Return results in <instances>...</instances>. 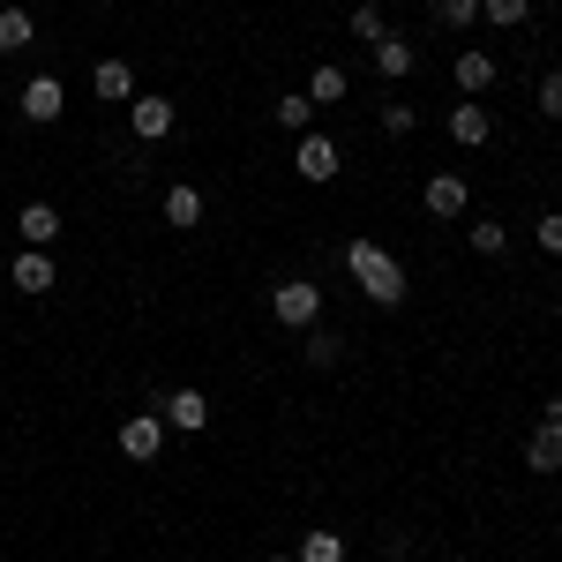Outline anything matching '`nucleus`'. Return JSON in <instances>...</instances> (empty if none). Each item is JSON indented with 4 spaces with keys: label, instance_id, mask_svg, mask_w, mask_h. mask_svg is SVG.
Returning a JSON list of instances; mask_svg holds the SVG:
<instances>
[{
    "label": "nucleus",
    "instance_id": "nucleus-7",
    "mask_svg": "<svg viewBox=\"0 0 562 562\" xmlns=\"http://www.w3.org/2000/svg\"><path fill=\"white\" fill-rule=\"evenodd\" d=\"M60 105H68L60 76H31V83H23V121H31V128H53V121H60Z\"/></svg>",
    "mask_w": 562,
    "mask_h": 562
},
{
    "label": "nucleus",
    "instance_id": "nucleus-29",
    "mask_svg": "<svg viewBox=\"0 0 562 562\" xmlns=\"http://www.w3.org/2000/svg\"><path fill=\"white\" fill-rule=\"evenodd\" d=\"M270 562H293V555H270Z\"/></svg>",
    "mask_w": 562,
    "mask_h": 562
},
{
    "label": "nucleus",
    "instance_id": "nucleus-15",
    "mask_svg": "<svg viewBox=\"0 0 562 562\" xmlns=\"http://www.w3.org/2000/svg\"><path fill=\"white\" fill-rule=\"evenodd\" d=\"M450 76H458V90H465V98H487V90H495V53H458V68H450Z\"/></svg>",
    "mask_w": 562,
    "mask_h": 562
},
{
    "label": "nucleus",
    "instance_id": "nucleus-12",
    "mask_svg": "<svg viewBox=\"0 0 562 562\" xmlns=\"http://www.w3.org/2000/svg\"><path fill=\"white\" fill-rule=\"evenodd\" d=\"M15 233H23V248H53L60 240V211L53 203H23L15 211Z\"/></svg>",
    "mask_w": 562,
    "mask_h": 562
},
{
    "label": "nucleus",
    "instance_id": "nucleus-9",
    "mask_svg": "<svg viewBox=\"0 0 562 562\" xmlns=\"http://www.w3.org/2000/svg\"><path fill=\"white\" fill-rule=\"evenodd\" d=\"M420 203H428V217H465L473 211V188H465V173H435L420 188Z\"/></svg>",
    "mask_w": 562,
    "mask_h": 562
},
{
    "label": "nucleus",
    "instance_id": "nucleus-26",
    "mask_svg": "<svg viewBox=\"0 0 562 562\" xmlns=\"http://www.w3.org/2000/svg\"><path fill=\"white\" fill-rule=\"evenodd\" d=\"M420 128V113H413V105H397V98H390L383 105V135H413Z\"/></svg>",
    "mask_w": 562,
    "mask_h": 562
},
{
    "label": "nucleus",
    "instance_id": "nucleus-18",
    "mask_svg": "<svg viewBox=\"0 0 562 562\" xmlns=\"http://www.w3.org/2000/svg\"><path fill=\"white\" fill-rule=\"evenodd\" d=\"M301 352H307V368H338V360H346V338L315 323V330H301Z\"/></svg>",
    "mask_w": 562,
    "mask_h": 562
},
{
    "label": "nucleus",
    "instance_id": "nucleus-8",
    "mask_svg": "<svg viewBox=\"0 0 562 562\" xmlns=\"http://www.w3.org/2000/svg\"><path fill=\"white\" fill-rule=\"evenodd\" d=\"M121 450H128L135 465H150V458L166 450V420H158V413H128V420H121Z\"/></svg>",
    "mask_w": 562,
    "mask_h": 562
},
{
    "label": "nucleus",
    "instance_id": "nucleus-16",
    "mask_svg": "<svg viewBox=\"0 0 562 562\" xmlns=\"http://www.w3.org/2000/svg\"><path fill=\"white\" fill-rule=\"evenodd\" d=\"M166 225H180V233H195V225H203V188H188V180H173V188H166Z\"/></svg>",
    "mask_w": 562,
    "mask_h": 562
},
{
    "label": "nucleus",
    "instance_id": "nucleus-25",
    "mask_svg": "<svg viewBox=\"0 0 562 562\" xmlns=\"http://www.w3.org/2000/svg\"><path fill=\"white\" fill-rule=\"evenodd\" d=\"M435 8V23L442 31H465V23H480V0H428Z\"/></svg>",
    "mask_w": 562,
    "mask_h": 562
},
{
    "label": "nucleus",
    "instance_id": "nucleus-17",
    "mask_svg": "<svg viewBox=\"0 0 562 562\" xmlns=\"http://www.w3.org/2000/svg\"><path fill=\"white\" fill-rule=\"evenodd\" d=\"M293 562H346V532L307 525V532H301V555H293Z\"/></svg>",
    "mask_w": 562,
    "mask_h": 562
},
{
    "label": "nucleus",
    "instance_id": "nucleus-11",
    "mask_svg": "<svg viewBox=\"0 0 562 562\" xmlns=\"http://www.w3.org/2000/svg\"><path fill=\"white\" fill-rule=\"evenodd\" d=\"M375 68H383L390 83H405V76L420 68V45L405 38V31H383V38H375Z\"/></svg>",
    "mask_w": 562,
    "mask_h": 562
},
{
    "label": "nucleus",
    "instance_id": "nucleus-4",
    "mask_svg": "<svg viewBox=\"0 0 562 562\" xmlns=\"http://www.w3.org/2000/svg\"><path fill=\"white\" fill-rule=\"evenodd\" d=\"M173 121H180V113H173V98H158V90H135V98H128V128L143 135V143L173 135Z\"/></svg>",
    "mask_w": 562,
    "mask_h": 562
},
{
    "label": "nucleus",
    "instance_id": "nucleus-20",
    "mask_svg": "<svg viewBox=\"0 0 562 562\" xmlns=\"http://www.w3.org/2000/svg\"><path fill=\"white\" fill-rule=\"evenodd\" d=\"M31 38H38V23H31V8H0V53H23Z\"/></svg>",
    "mask_w": 562,
    "mask_h": 562
},
{
    "label": "nucleus",
    "instance_id": "nucleus-13",
    "mask_svg": "<svg viewBox=\"0 0 562 562\" xmlns=\"http://www.w3.org/2000/svg\"><path fill=\"white\" fill-rule=\"evenodd\" d=\"M90 90H98L105 105H128L135 98V68L128 60H98V68H90Z\"/></svg>",
    "mask_w": 562,
    "mask_h": 562
},
{
    "label": "nucleus",
    "instance_id": "nucleus-21",
    "mask_svg": "<svg viewBox=\"0 0 562 562\" xmlns=\"http://www.w3.org/2000/svg\"><path fill=\"white\" fill-rule=\"evenodd\" d=\"M346 68H315V76H307V98H315V113H323V105H346Z\"/></svg>",
    "mask_w": 562,
    "mask_h": 562
},
{
    "label": "nucleus",
    "instance_id": "nucleus-24",
    "mask_svg": "<svg viewBox=\"0 0 562 562\" xmlns=\"http://www.w3.org/2000/svg\"><path fill=\"white\" fill-rule=\"evenodd\" d=\"M480 15H487L495 31H518L525 15H532V0H480Z\"/></svg>",
    "mask_w": 562,
    "mask_h": 562
},
{
    "label": "nucleus",
    "instance_id": "nucleus-14",
    "mask_svg": "<svg viewBox=\"0 0 562 562\" xmlns=\"http://www.w3.org/2000/svg\"><path fill=\"white\" fill-rule=\"evenodd\" d=\"M525 465H532V473H562V420H540V428H532Z\"/></svg>",
    "mask_w": 562,
    "mask_h": 562
},
{
    "label": "nucleus",
    "instance_id": "nucleus-2",
    "mask_svg": "<svg viewBox=\"0 0 562 562\" xmlns=\"http://www.w3.org/2000/svg\"><path fill=\"white\" fill-rule=\"evenodd\" d=\"M270 323H278V330H315V323H323V285L278 278V285H270Z\"/></svg>",
    "mask_w": 562,
    "mask_h": 562
},
{
    "label": "nucleus",
    "instance_id": "nucleus-22",
    "mask_svg": "<svg viewBox=\"0 0 562 562\" xmlns=\"http://www.w3.org/2000/svg\"><path fill=\"white\" fill-rule=\"evenodd\" d=\"M465 240H473V256H503V248H510V225H495V217H473V225H465Z\"/></svg>",
    "mask_w": 562,
    "mask_h": 562
},
{
    "label": "nucleus",
    "instance_id": "nucleus-1",
    "mask_svg": "<svg viewBox=\"0 0 562 562\" xmlns=\"http://www.w3.org/2000/svg\"><path fill=\"white\" fill-rule=\"evenodd\" d=\"M346 270H352V285H360L375 307H405V293H413L405 262L390 256L383 240H346Z\"/></svg>",
    "mask_w": 562,
    "mask_h": 562
},
{
    "label": "nucleus",
    "instance_id": "nucleus-3",
    "mask_svg": "<svg viewBox=\"0 0 562 562\" xmlns=\"http://www.w3.org/2000/svg\"><path fill=\"white\" fill-rule=\"evenodd\" d=\"M8 278H15L23 301H45V293L60 285V262H53V248H23V256L8 262Z\"/></svg>",
    "mask_w": 562,
    "mask_h": 562
},
{
    "label": "nucleus",
    "instance_id": "nucleus-10",
    "mask_svg": "<svg viewBox=\"0 0 562 562\" xmlns=\"http://www.w3.org/2000/svg\"><path fill=\"white\" fill-rule=\"evenodd\" d=\"M487 135H495V113H487L480 98H465V105H450V143H458V150H480Z\"/></svg>",
    "mask_w": 562,
    "mask_h": 562
},
{
    "label": "nucleus",
    "instance_id": "nucleus-27",
    "mask_svg": "<svg viewBox=\"0 0 562 562\" xmlns=\"http://www.w3.org/2000/svg\"><path fill=\"white\" fill-rule=\"evenodd\" d=\"M540 113L562 121V68H555V76H540Z\"/></svg>",
    "mask_w": 562,
    "mask_h": 562
},
{
    "label": "nucleus",
    "instance_id": "nucleus-19",
    "mask_svg": "<svg viewBox=\"0 0 562 562\" xmlns=\"http://www.w3.org/2000/svg\"><path fill=\"white\" fill-rule=\"evenodd\" d=\"M270 113H278V128H293V135L315 128V98H307V90H285V98H278Z\"/></svg>",
    "mask_w": 562,
    "mask_h": 562
},
{
    "label": "nucleus",
    "instance_id": "nucleus-5",
    "mask_svg": "<svg viewBox=\"0 0 562 562\" xmlns=\"http://www.w3.org/2000/svg\"><path fill=\"white\" fill-rule=\"evenodd\" d=\"M293 166H301L307 188H323V180H338V166H346V158H338V143H330V135L307 128V135H301V150H293Z\"/></svg>",
    "mask_w": 562,
    "mask_h": 562
},
{
    "label": "nucleus",
    "instance_id": "nucleus-6",
    "mask_svg": "<svg viewBox=\"0 0 562 562\" xmlns=\"http://www.w3.org/2000/svg\"><path fill=\"white\" fill-rule=\"evenodd\" d=\"M158 420L180 428V435H203L211 428V397L203 390H173V397H158Z\"/></svg>",
    "mask_w": 562,
    "mask_h": 562
},
{
    "label": "nucleus",
    "instance_id": "nucleus-28",
    "mask_svg": "<svg viewBox=\"0 0 562 562\" xmlns=\"http://www.w3.org/2000/svg\"><path fill=\"white\" fill-rule=\"evenodd\" d=\"M540 248L562 256V211H540Z\"/></svg>",
    "mask_w": 562,
    "mask_h": 562
},
{
    "label": "nucleus",
    "instance_id": "nucleus-23",
    "mask_svg": "<svg viewBox=\"0 0 562 562\" xmlns=\"http://www.w3.org/2000/svg\"><path fill=\"white\" fill-rule=\"evenodd\" d=\"M346 31H352V38H360V45H375V38H383V31H390V15H383V8H375V0H360V8H352V23H346Z\"/></svg>",
    "mask_w": 562,
    "mask_h": 562
}]
</instances>
